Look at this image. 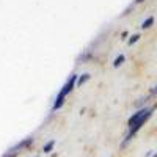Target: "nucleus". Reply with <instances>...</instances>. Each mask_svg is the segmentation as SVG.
Segmentation results:
<instances>
[{
  "label": "nucleus",
  "mask_w": 157,
  "mask_h": 157,
  "mask_svg": "<svg viewBox=\"0 0 157 157\" xmlns=\"http://www.w3.org/2000/svg\"><path fill=\"white\" fill-rule=\"evenodd\" d=\"M152 107H146V109H141V110H138L137 113H134L132 116H130V120H129V134H127V138L126 140H130L132 138L138 130H140V127L145 124L148 120H149V116H151V113H152Z\"/></svg>",
  "instance_id": "f257e3e1"
},
{
  "label": "nucleus",
  "mask_w": 157,
  "mask_h": 157,
  "mask_svg": "<svg viewBox=\"0 0 157 157\" xmlns=\"http://www.w3.org/2000/svg\"><path fill=\"white\" fill-rule=\"evenodd\" d=\"M75 78H77V75H71V78L64 83V86H63V90L60 91V94L57 96V99H55V102H54V107H52V110H58L61 105H63V102H64V98H66V94L68 93H71V90L74 88V83H75Z\"/></svg>",
  "instance_id": "f03ea898"
},
{
  "label": "nucleus",
  "mask_w": 157,
  "mask_h": 157,
  "mask_svg": "<svg viewBox=\"0 0 157 157\" xmlns=\"http://www.w3.org/2000/svg\"><path fill=\"white\" fill-rule=\"evenodd\" d=\"M138 38H140V35H134V36H130V39H129V44H134V43H137V41H138Z\"/></svg>",
  "instance_id": "0eeeda50"
},
{
  "label": "nucleus",
  "mask_w": 157,
  "mask_h": 157,
  "mask_svg": "<svg viewBox=\"0 0 157 157\" xmlns=\"http://www.w3.org/2000/svg\"><path fill=\"white\" fill-rule=\"evenodd\" d=\"M88 78H90V74H83L80 78H78V85H82V83H85L86 80H88Z\"/></svg>",
  "instance_id": "423d86ee"
},
{
  "label": "nucleus",
  "mask_w": 157,
  "mask_h": 157,
  "mask_svg": "<svg viewBox=\"0 0 157 157\" xmlns=\"http://www.w3.org/2000/svg\"><path fill=\"white\" fill-rule=\"evenodd\" d=\"M124 61V55H120V57H116L115 58V61H113V66L115 68H118V66H120V64Z\"/></svg>",
  "instance_id": "39448f33"
},
{
  "label": "nucleus",
  "mask_w": 157,
  "mask_h": 157,
  "mask_svg": "<svg viewBox=\"0 0 157 157\" xmlns=\"http://www.w3.org/2000/svg\"><path fill=\"white\" fill-rule=\"evenodd\" d=\"M135 2H138V3H140V2H143V0H135Z\"/></svg>",
  "instance_id": "1a4fd4ad"
},
{
  "label": "nucleus",
  "mask_w": 157,
  "mask_h": 157,
  "mask_svg": "<svg viewBox=\"0 0 157 157\" xmlns=\"http://www.w3.org/2000/svg\"><path fill=\"white\" fill-rule=\"evenodd\" d=\"M54 146H55V141L52 140V141L46 143V145H44V148H43V151H44V152H50L52 149H54Z\"/></svg>",
  "instance_id": "7ed1b4c3"
},
{
  "label": "nucleus",
  "mask_w": 157,
  "mask_h": 157,
  "mask_svg": "<svg viewBox=\"0 0 157 157\" xmlns=\"http://www.w3.org/2000/svg\"><path fill=\"white\" fill-rule=\"evenodd\" d=\"M152 24H154V17H148V19H146L145 22L141 24V29H149Z\"/></svg>",
  "instance_id": "20e7f679"
},
{
  "label": "nucleus",
  "mask_w": 157,
  "mask_h": 157,
  "mask_svg": "<svg viewBox=\"0 0 157 157\" xmlns=\"http://www.w3.org/2000/svg\"><path fill=\"white\" fill-rule=\"evenodd\" d=\"M152 157H157V154H154V155H152Z\"/></svg>",
  "instance_id": "9d476101"
},
{
  "label": "nucleus",
  "mask_w": 157,
  "mask_h": 157,
  "mask_svg": "<svg viewBox=\"0 0 157 157\" xmlns=\"http://www.w3.org/2000/svg\"><path fill=\"white\" fill-rule=\"evenodd\" d=\"M152 91H154V93H157V85L154 86V90H152Z\"/></svg>",
  "instance_id": "6e6552de"
}]
</instances>
